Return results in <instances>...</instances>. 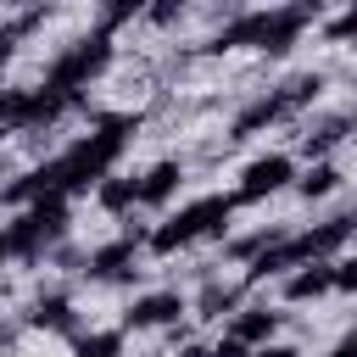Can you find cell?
Segmentation results:
<instances>
[{
	"label": "cell",
	"instance_id": "obj_19",
	"mask_svg": "<svg viewBox=\"0 0 357 357\" xmlns=\"http://www.w3.org/2000/svg\"><path fill=\"white\" fill-rule=\"evenodd\" d=\"M33 22H39V11H28V17H17V22H6V28H0V61L11 56V45H17V39H22Z\"/></svg>",
	"mask_w": 357,
	"mask_h": 357
},
{
	"label": "cell",
	"instance_id": "obj_15",
	"mask_svg": "<svg viewBox=\"0 0 357 357\" xmlns=\"http://www.w3.org/2000/svg\"><path fill=\"white\" fill-rule=\"evenodd\" d=\"M139 201V178H106L100 184V206L106 212H123V206H134Z\"/></svg>",
	"mask_w": 357,
	"mask_h": 357
},
{
	"label": "cell",
	"instance_id": "obj_6",
	"mask_svg": "<svg viewBox=\"0 0 357 357\" xmlns=\"http://www.w3.org/2000/svg\"><path fill=\"white\" fill-rule=\"evenodd\" d=\"M284 112H296L290 100H284V89L279 95H262V100H251L240 117H234V128H229V139H245V134H257V128H268V123H279Z\"/></svg>",
	"mask_w": 357,
	"mask_h": 357
},
{
	"label": "cell",
	"instance_id": "obj_5",
	"mask_svg": "<svg viewBox=\"0 0 357 357\" xmlns=\"http://www.w3.org/2000/svg\"><path fill=\"white\" fill-rule=\"evenodd\" d=\"M290 173H296V162L290 156H257L251 167H245V184L234 190V201H262V195H273V190H284L290 184Z\"/></svg>",
	"mask_w": 357,
	"mask_h": 357
},
{
	"label": "cell",
	"instance_id": "obj_21",
	"mask_svg": "<svg viewBox=\"0 0 357 357\" xmlns=\"http://www.w3.org/2000/svg\"><path fill=\"white\" fill-rule=\"evenodd\" d=\"M184 6H190V0H156V6H151V22H173Z\"/></svg>",
	"mask_w": 357,
	"mask_h": 357
},
{
	"label": "cell",
	"instance_id": "obj_14",
	"mask_svg": "<svg viewBox=\"0 0 357 357\" xmlns=\"http://www.w3.org/2000/svg\"><path fill=\"white\" fill-rule=\"evenodd\" d=\"M340 190V167H329V162H318L307 178H301V195L307 201H324V195H335Z\"/></svg>",
	"mask_w": 357,
	"mask_h": 357
},
{
	"label": "cell",
	"instance_id": "obj_12",
	"mask_svg": "<svg viewBox=\"0 0 357 357\" xmlns=\"http://www.w3.org/2000/svg\"><path fill=\"white\" fill-rule=\"evenodd\" d=\"M346 128H351V117H346V112H340V117H324L318 128H307L301 151H307V156H324V151H335V145L346 139Z\"/></svg>",
	"mask_w": 357,
	"mask_h": 357
},
{
	"label": "cell",
	"instance_id": "obj_1",
	"mask_svg": "<svg viewBox=\"0 0 357 357\" xmlns=\"http://www.w3.org/2000/svg\"><path fill=\"white\" fill-rule=\"evenodd\" d=\"M329 0H301V6H273V11H251V17H240V22H229L206 50H234V45H251V50H268V56H284L296 39H301V28L324 11Z\"/></svg>",
	"mask_w": 357,
	"mask_h": 357
},
{
	"label": "cell",
	"instance_id": "obj_18",
	"mask_svg": "<svg viewBox=\"0 0 357 357\" xmlns=\"http://www.w3.org/2000/svg\"><path fill=\"white\" fill-rule=\"evenodd\" d=\"M134 11H151V0H100V17L106 22H128Z\"/></svg>",
	"mask_w": 357,
	"mask_h": 357
},
{
	"label": "cell",
	"instance_id": "obj_24",
	"mask_svg": "<svg viewBox=\"0 0 357 357\" xmlns=\"http://www.w3.org/2000/svg\"><path fill=\"white\" fill-rule=\"evenodd\" d=\"M257 357H301V351H296V346H262Z\"/></svg>",
	"mask_w": 357,
	"mask_h": 357
},
{
	"label": "cell",
	"instance_id": "obj_28",
	"mask_svg": "<svg viewBox=\"0 0 357 357\" xmlns=\"http://www.w3.org/2000/svg\"><path fill=\"white\" fill-rule=\"evenodd\" d=\"M0 134H6V128H0Z\"/></svg>",
	"mask_w": 357,
	"mask_h": 357
},
{
	"label": "cell",
	"instance_id": "obj_26",
	"mask_svg": "<svg viewBox=\"0 0 357 357\" xmlns=\"http://www.w3.org/2000/svg\"><path fill=\"white\" fill-rule=\"evenodd\" d=\"M173 357H212V351H206V346H178Z\"/></svg>",
	"mask_w": 357,
	"mask_h": 357
},
{
	"label": "cell",
	"instance_id": "obj_4",
	"mask_svg": "<svg viewBox=\"0 0 357 357\" xmlns=\"http://www.w3.org/2000/svg\"><path fill=\"white\" fill-rule=\"evenodd\" d=\"M106 61H112V39H106V33H89V39H78L67 56H56V67H50L45 89H56V95H67V100H73V95H78V89L106 67Z\"/></svg>",
	"mask_w": 357,
	"mask_h": 357
},
{
	"label": "cell",
	"instance_id": "obj_17",
	"mask_svg": "<svg viewBox=\"0 0 357 357\" xmlns=\"http://www.w3.org/2000/svg\"><path fill=\"white\" fill-rule=\"evenodd\" d=\"M234 301H240L234 284H206V290H201V318H218V312H229Z\"/></svg>",
	"mask_w": 357,
	"mask_h": 357
},
{
	"label": "cell",
	"instance_id": "obj_16",
	"mask_svg": "<svg viewBox=\"0 0 357 357\" xmlns=\"http://www.w3.org/2000/svg\"><path fill=\"white\" fill-rule=\"evenodd\" d=\"M117 351H123V335H117V329L78 335V357H117Z\"/></svg>",
	"mask_w": 357,
	"mask_h": 357
},
{
	"label": "cell",
	"instance_id": "obj_13",
	"mask_svg": "<svg viewBox=\"0 0 357 357\" xmlns=\"http://www.w3.org/2000/svg\"><path fill=\"white\" fill-rule=\"evenodd\" d=\"M28 324H39V329H61V335H78V318H73V307H67L61 296L39 301V307L28 312Z\"/></svg>",
	"mask_w": 357,
	"mask_h": 357
},
{
	"label": "cell",
	"instance_id": "obj_3",
	"mask_svg": "<svg viewBox=\"0 0 357 357\" xmlns=\"http://www.w3.org/2000/svg\"><path fill=\"white\" fill-rule=\"evenodd\" d=\"M61 229H67V195H39V201L6 229V251H17V257H39Z\"/></svg>",
	"mask_w": 357,
	"mask_h": 357
},
{
	"label": "cell",
	"instance_id": "obj_9",
	"mask_svg": "<svg viewBox=\"0 0 357 357\" xmlns=\"http://www.w3.org/2000/svg\"><path fill=\"white\" fill-rule=\"evenodd\" d=\"M134 245H139L134 234H128V240H117V245H100V251L89 257V268H84V273H89V279H117V273L134 262Z\"/></svg>",
	"mask_w": 357,
	"mask_h": 357
},
{
	"label": "cell",
	"instance_id": "obj_22",
	"mask_svg": "<svg viewBox=\"0 0 357 357\" xmlns=\"http://www.w3.org/2000/svg\"><path fill=\"white\" fill-rule=\"evenodd\" d=\"M212 357H251V346H240V340L229 335V340H218V346H212Z\"/></svg>",
	"mask_w": 357,
	"mask_h": 357
},
{
	"label": "cell",
	"instance_id": "obj_23",
	"mask_svg": "<svg viewBox=\"0 0 357 357\" xmlns=\"http://www.w3.org/2000/svg\"><path fill=\"white\" fill-rule=\"evenodd\" d=\"M346 33H351V17H335V22H329V39H335V45H340V39H346Z\"/></svg>",
	"mask_w": 357,
	"mask_h": 357
},
{
	"label": "cell",
	"instance_id": "obj_8",
	"mask_svg": "<svg viewBox=\"0 0 357 357\" xmlns=\"http://www.w3.org/2000/svg\"><path fill=\"white\" fill-rule=\"evenodd\" d=\"M324 290H335V268L329 262H301V273H290V284H284L290 301H312Z\"/></svg>",
	"mask_w": 357,
	"mask_h": 357
},
{
	"label": "cell",
	"instance_id": "obj_7",
	"mask_svg": "<svg viewBox=\"0 0 357 357\" xmlns=\"http://www.w3.org/2000/svg\"><path fill=\"white\" fill-rule=\"evenodd\" d=\"M184 312V301L173 296V290H162V296H139L134 307H128V329H156V324H173Z\"/></svg>",
	"mask_w": 357,
	"mask_h": 357
},
{
	"label": "cell",
	"instance_id": "obj_11",
	"mask_svg": "<svg viewBox=\"0 0 357 357\" xmlns=\"http://www.w3.org/2000/svg\"><path fill=\"white\" fill-rule=\"evenodd\" d=\"M273 329H279V312H268V307H245V312L234 318V340H240V346H262Z\"/></svg>",
	"mask_w": 357,
	"mask_h": 357
},
{
	"label": "cell",
	"instance_id": "obj_10",
	"mask_svg": "<svg viewBox=\"0 0 357 357\" xmlns=\"http://www.w3.org/2000/svg\"><path fill=\"white\" fill-rule=\"evenodd\" d=\"M178 178H184V167H178V162H156V167H151V173L139 178V201H145V206L167 201V195L178 190Z\"/></svg>",
	"mask_w": 357,
	"mask_h": 357
},
{
	"label": "cell",
	"instance_id": "obj_2",
	"mask_svg": "<svg viewBox=\"0 0 357 357\" xmlns=\"http://www.w3.org/2000/svg\"><path fill=\"white\" fill-rule=\"evenodd\" d=\"M229 212H234V195H201V201H190L178 218H167V223L151 234V245H156V251H178V245H190V240H201V234H223Z\"/></svg>",
	"mask_w": 357,
	"mask_h": 357
},
{
	"label": "cell",
	"instance_id": "obj_27",
	"mask_svg": "<svg viewBox=\"0 0 357 357\" xmlns=\"http://www.w3.org/2000/svg\"><path fill=\"white\" fill-rule=\"evenodd\" d=\"M0 257H6V234H0Z\"/></svg>",
	"mask_w": 357,
	"mask_h": 357
},
{
	"label": "cell",
	"instance_id": "obj_20",
	"mask_svg": "<svg viewBox=\"0 0 357 357\" xmlns=\"http://www.w3.org/2000/svg\"><path fill=\"white\" fill-rule=\"evenodd\" d=\"M329 268H335V290H351V284H357V262H351V257H340V262H329Z\"/></svg>",
	"mask_w": 357,
	"mask_h": 357
},
{
	"label": "cell",
	"instance_id": "obj_25",
	"mask_svg": "<svg viewBox=\"0 0 357 357\" xmlns=\"http://www.w3.org/2000/svg\"><path fill=\"white\" fill-rule=\"evenodd\" d=\"M329 357H357V340H351V335H346V340H340V346H335V351H329Z\"/></svg>",
	"mask_w": 357,
	"mask_h": 357
}]
</instances>
